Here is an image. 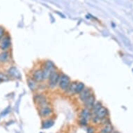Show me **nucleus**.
Segmentation results:
<instances>
[{
	"label": "nucleus",
	"mask_w": 133,
	"mask_h": 133,
	"mask_svg": "<svg viewBox=\"0 0 133 133\" xmlns=\"http://www.w3.org/2000/svg\"><path fill=\"white\" fill-rule=\"evenodd\" d=\"M11 59V54L9 50L2 51L0 52V64H5Z\"/></svg>",
	"instance_id": "12"
},
{
	"label": "nucleus",
	"mask_w": 133,
	"mask_h": 133,
	"mask_svg": "<svg viewBox=\"0 0 133 133\" xmlns=\"http://www.w3.org/2000/svg\"><path fill=\"white\" fill-rule=\"evenodd\" d=\"M103 107V105H102V103L100 102V101H96V103H95L93 107L92 108V109L91 110V114L92 115H96L98 113L100 109Z\"/></svg>",
	"instance_id": "16"
},
{
	"label": "nucleus",
	"mask_w": 133,
	"mask_h": 133,
	"mask_svg": "<svg viewBox=\"0 0 133 133\" xmlns=\"http://www.w3.org/2000/svg\"><path fill=\"white\" fill-rule=\"evenodd\" d=\"M11 80V78L8 74L5 73L4 72L0 71V82L2 83L3 82H8Z\"/></svg>",
	"instance_id": "21"
},
{
	"label": "nucleus",
	"mask_w": 133,
	"mask_h": 133,
	"mask_svg": "<svg viewBox=\"0 0 133 133\" xmlns=\"http://www.w3.org/2000/svg\"><path fill=\"white\" fill-rule=\"evenodd\" d=\"M71 80L68 75L64 73H61V76H60L59 82V84H58V88L59 89L60 91H61L64 93L66 91L68 88L71 83Z\"/></svg>",
	"instance_id": "3"
},
{
	"label": "nucleus",
	"mask_w": 133,
	"mask_h": 133,
	"mask_svg": "<svg viewBox=\"0 0 133 133\" xmlns=\"http://www.w3.org/2000/svg\"><path fill=\"white\" fill-rule=\"evenodd\" d=\"M91 112L87 108H84V109H82V111L80 113V119H84L87 121H89L91 119Z\"/></svg>",
	"instance_id": "14"
},
{
	"label": "nucleus",
	"mask_w": 133,
	"mask_h": 133,
	"mask_svg": "<svg viewBox=\"0 0 133 133\" xmlns=\"http://www.w3.org/2000/svg\"><path fill=\"white\" fill-rule=\"evenodd\" d=\"M113 131V127L109 123L105 124L103 128L101 129L100 133H112Z\"/></svg>",
	"instance_id": "18"
},
{
	"label": "nucleus",
	"mask_w": 133,
	"mask_h": 133,
	"mask_svg": "<svg viewBox=\"0 0 133 133\" xmlns=\"http://www.w3.org/2000/svg\"><path fill=\"white\" fill-rule=\"evenodd\" d=\"M11 47V38L10 35L7 33L0 40V50H9Z\"/></svg>",
	"instance_id": "4"
},
{
	"label": "nucleus",
	"mask_w": 133,
	"mask_h": 133,
	"mask_svg": "<svg viewBox=\"0 0 133 133\" xmlns=\"http://www.w3.org/2000/svg\"><path fill=\"white\" fill-rule=\"evenodd\" d=\"M9 111H10V107H7L6 109H5L4 112H3L2 113V114H1V116H5V115H6L9 112Z\"/></svg>",
	"instance_id": "23"
},
{
	"label": "nucleus",
	"mask_w": 133,
	"mask_h": 133,
	"mask_svg": "<svg viewBox=\"0 0 133 133\" xmlns=\"http://www.w3.org/2000/svg\"><path fill=\"white\" fill-rule=\"evenodd\" d=\"M33 99H34V102L35 103V104L39 108L50 105V103L48 100L46 95L41 92H35L34 96H33Z\"/></svg>",
	"instance_id": "2"
},
{
	"label": "nucleus",
	"mask_w": 133,
	"mask_h": 133,
	"mask_svg": "<svg viewBox=\"0 0 133 133\" xmlns=\"http://www.w3.org/2000/svg\"><path fill=\"white\" fill-rule=\"evenodd\" d=\"M6 73L10 78L13 79H20L21 74L15 66H10L7 70Z\"/></svg>",
	"instance_id": "8"
},
{
	"label": "nucleus",
	"mask_w": 133,
	"mask_h": 133,
	"mask_svg": "<svg viewBox=\"0 0 133 133\" xmlns=\"http://www.w3.org/2000/svg\"><path fill=\"white\" fill-rule=\"evenodd\" d=\"M27 85L29 88V89L34 93L38 91L40 87H41V83L40 84V83L36 82L32 77H29L27 79Z\"/></svg>",
	"instance_id": "6"
},
{
	"label": "nucleus",
	"mask_w": 133,
	"mask_h": 133,
	"mask_svg": "<svg viewBox=\"0 0 133 133\" xmlns=\"http://www.w3.org/2000/svg\"><path fill=\"white\" fill-rule=\"evenodd\" d=\"M108 113L109 112H108L107 109L103 106L96 115L98 116V118L101 121L102 119L107 118V116L108 115Z\"/></svg>",
	"instance_id": "15"
},
{
	"label": "nucleus",
	"mask_w": 133,
	"mask_h": 133,
	"mask_svg": "<svg viewBox=\"0 0 133 133\" xmlns=\"http://www.w3.org/2000/svg\"><path fill=\"white\" fill-rule=\"evenodd\" d=\"M31 77L38 83L43 82V70L42 68H37L33 70Z\"/></svg>",
	"instance_id": "5"
},
{
	"label": "nucleus",
	"mask_w": 133,
	"mask_h": 133,
	"mask_svg": "<svg viewBox=\"0 0 133 133\" xmlns=\"http://www.w3.org/2000/svg\"><path fill=\"white\" fill-rule=\"evenodd\" d=\"M96 98L95 94L93 93L85 100V102L83 104H84L85 108H87V109H89L90 110H91L92 108L93 107V106H94L95 103H96Z\"/></svg>",
	"instance_id": "10"
},
{
	"label": "nucleus",
	"mask_w": 133,
	"mask_h": 133,
	"mask_svg": "<svg viewBox=\"0 0 133 133\" xmlns=\"http://www.w3.org/2000/svg\"><path fill=\"white\" fill-rule=\"evenodd\" d=\"M87 133H94V128L93 127H89L87 130Z\"/></svg>",
	"instance_id": "24"
},
{
	"label": "nucleus",
	"mask_w": 133,
	"mask_h": 133,
	"mask_svg": "<svg viewBox=\"0 0 133 133\" xmlns=\"http://www.w3.org/2000/svg\"><path fill=\"white\" fill-rule=\"evenodd\" d=\"M0 83H1V82H0Z\"/></svg>",
	"instance_id": "25"
},
{
	"label": "nucleus",
	"mask_w": 133,
	"mask_h": 133,
	"mask_svg": "<svg viewBox=\"0 0 133 133\" xmlns=\"http://www.w3.org/2000/svg\"><path fill=\"white\" fill-rule=\"evenodd\" d=\"M93 92L91 90V89H90L89 87H85V89L83 90L81 92L80 94L78 95V99L79 100L82 102V103H84L85 100L93 93Z\"/></svg>",
	"instance_id": "7"
},
{
	"label": "nucleus",
	"mask_w": 133,
	"mask_h": 133,
	"mask_svg": "<svg viewBox=\"0 0 133 133\" xmlns=\"http://www.w3.org/2000/svg\"><path fill=\"white\" fill-rule=\"evenodd\" d=\"M86 86H85L84 83L82 82H78L77 84V87H76V92L75 95H79L80 93L84 89Z\"/></svg>",
	"instance_id": "19"
},
{
	"label": "nucleus",
	"mask_w": 133,
	"mask_h": 133,
	"mask_svg": "<svg viewBox=\"0 0 133 133\" xmlns=\"http://www.w3.org/2000/svg\"><path fill=\"white\" fill-rule=\"evenodd\" d=\"M54 124V121L52 119H47L44 121L42 123V128L43 129H49L51 127H52Z\"/></svg>",
	"instance_id": "17"
},
{
	"label": "nucleus",
	"mask_w": 133,
	"mask_h": 133,
	"mask_svg": "<svg viewBox=\"0 0 133 133\" xmlns=\"http://www.w3.org/2000/svg\"><path fill=\"white\" fill-rule=\"evenodd\" d=\"M60 76H61V72L59 71L57 69L53 71L51 73L48 81L46 82H47V84H46L47 87L51 90L55 89L56 88L58 87Z\"/></svg>",
	"instance_id": "1"
},
{
	"label": "nucleus",
	"mask_w": 133,
	"mask_h": 133,
	"mask_svg": "<svg viewBox=\"0 0 133 133\" xmlns=\"http://www.w3.org/2000/svg\"><path fill=\"white\" fill-rule=\"evenodd\" d=\"M6 31L4 27L2 26H0V40L6 34Z\"/></svg>",
	"instance_id": "22"
},
{
	"label": "nucleus",
	"mask_w": 133,
	"mask_h": 133,
	"mask_svg": "<svg viewBox=\"0 0 133 133\" xmlns=\"http://www.w3.org/2000/svg\"><path fill=\"white\" fill-rule=\"evenodd\" d=\"M42 70H43V81L44 82H47L48 80L49 77L52 71H51L48 69L43 68H42Z\"/></svg>",
	"instance_id": "20"
},
{
	"label": "nucleus",
	"mask_w": 133,
	"mask_h": 133,
	"mask_svg": "<svg viewBox=\"0 0 133 133\" xmlns=\"http://www.w3.org/2000/svg\"><path fill=\"white\" fill-rule=\"evenodd\" d=\"M41 68H43L48 69L51 71H53L54 70H57V67H56L55 64H54V62L51 60L47 59L43 61L41 65Z\"/></svg>",
	"instance_id": "13"
},
{
	"label": "nucleus",
	"mask_w": 133,
	"mask_h": 133,
	"mask_svg": "<svg viewBox=\"0 0 133 133\" xmlns=\"http://www.w3.org/2000/svg\"><path fill=\"white\" fill-rule=\"evenodd\" d=\"M53 112L52 108L50 105L46 106L43 107H40L38 109V114L42 118H46L50 116Z\"/></svg>",
	"instance_id": "9"
},
{
	"label": "nucleus",
	"mask_w": 133,
	"mask_h": 133,
	"mask_svg": "<svg viewBox=\"0 0 133 133\" xmlns=\"http://www.w3.org/2000/svg\"><path fill=\"white\" fill-rule=\"evenodd\" d=\"M78 81H72L71 84L66 90V91L65 92L64 94L68 96H73L75 95L76 92V87Z\"/></svg>",
	"instance_id": "11"
}]
</instances>
